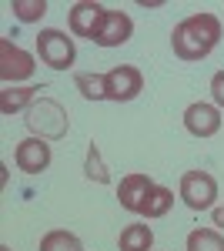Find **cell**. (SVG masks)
Wrapping results in <instances>:
<instances>
[{
  "instance_id": "obj_1",
  "label": "cell",
  "mask_w": 224,
  "mask_h": 251,
  "mask_svg": "<svg viewBox=\"0 0 224 251\" xmlns=\"http://www.w3.org/2000/svg\"><path fill=\"white\" fill-rule=\"evenodd\" d=\"M221 40V20L214 14H191L171 30V47L181 60H204Z\"/></svg>"
},
{
  "instance_id": "obj_2",
  "label": "cell",
  "mask_w": 224,
  "mask_h": 251,
  "mask_svg": "<svg viewBox=\"0 0 224 251\" xmlns=\"http://www.w3.org/2000/svg\"><path fill=\"white\" fill-rule=\"evenodd\" d=\"M24 124H27L30 137H40V141H60V137L67 134V127H71V117H67V111H64L60 100H54V97H37V100L27 107Z\"/></svg>"
},
{
  "instance_id": "obj_3",
  "label": "cell",
  "mask_w": 224,
  "mask_h": 251,
  "mask_svg": "<svg viewBox=\"0 0 224 251\" xmlns=\"http://www.w3.org/2000/svg\"><path fill=\"white\" fill-rule=\"evenodd\" d=\"M37 57L50 67V71H67L74 67V57H77V47H74V37H67L64 30L57 27H47L37 34Z\"/></svg>"
},
{
  "instance_id": "obj_4",
  "label": "cell",
  "mask_w": 224,
  "mask_h": 251,
  "mask_svg": "<svg viewBox=\"0 0 224 251\" xmlns=\"http://www.w3.org/2000/svg\"><path fill=\"white\" fill-rule=\"evenodd\" d=\"M181 201L191 211H211L218 201V181L207 171H184L181 174Z\"/></svg>"
},
{
  "instance_id": "obj_5",
  "label": "cell",
  "mask_w": 224,
  "mask_h": 251,
  "mask_svg": "<svg viewBox=\"0 0 224 251\" xmlns=\"http://www.w3.org/2000/svg\"><path fill=\"white\" fill-rule=\"evenodd\" d=\"M104 80H107V100H114V104H127V100H134V97L144 91V74L134 64H117V67H111L104 74Z\"/></svg>"
},
{
  "instance_id": "obj_6",
  "label": "cell",
  "mask_w": 224,
  "mask_h": 251,
  "mask_svg": "<svg viewBox=\"0 0 224 251\" xmlns=\"http://www.w3.org/2000/svg\"><path fill=\"white\" fill-rule=\"evenodd\" d=\"M34 71H37V64L27 50H20L10 37H0V77L7 87L17 84V80L34 77Z\"/></svg>"
},
{
  "instance_id": "obj_7",
  "label": "cell",
  "mask_w": 224,
  "mask_h": 251,
  "mask_svg": "<svg viewBox=\"0 0 224 251\" xmlns=\"http://www.w3.org/2000/svg\"><path fill=\"white\" fill-rule=\"evenodd\" d=\"M104 20H107V10H104L100 3H94V0H80V3L71 7L67 24H71V34H74V37H87V40L97 44L100 30H104Z\"/></svg>"
},
{
  "instance_id": "obj_8",
  "label": "cell",
  "mask_w": 224,
  "mask_h": 251,
  "mask_svg": "<svg viewBox=\"0 0 224 251\" xmlns=\"http://www.w3.org/2000/svg\"><path fill=\"white\" fill-rule=\"evenodd\" d=\"M150 191H154V181H150L144 171H134L127 177H121V184H117V201H121V208L131 214H141L144 211V204H148Z\"/></svg>"
},
{
  "instance_id": "obj_9",
  "label": "cell",
  "mask_w": 224,
  "mask_h": 251,
  "mask_svg": "<svg viewBox=\"0 0 224 251\" xmlns=\"http://www.w3.org/2000/svg\"><path fill=\"white\" fill-rule=\"evenodd\" d=\"M14 161H17V168L24 174H40L50 168V141H40V137H24L17 144V151H14Z\"/></svg>"
},
{
  "instance_id": "obj_10",
  "label": "cell",
  "mask_w": 224,
  "mask_h": 251,
  "mask_svg": "<svg viewBox=\"0 0 224 251\" xmlns=\"http://www.w3.org/2000/svg\"><path fill=\"white\" fill-rule=\"evenodd\" d=\"M184 127H187V134H194V137H214L221 131V111L214 104H207V100H194L184 111Z\"/></svg>"
},
{
  "instance_id": "obj_11",
  "label": "cell",
  "mask_w": 224,
  "mask_h": 251,
  "mask_svg": "<svg viewBox=\"0 0 224 251\" xmlns=\"http://www.w3.org/2000/svg\"><path fill=\"white\" fill-rule=\"evenodd\" d=\"M131 34H134V20L124 10H107V20H104V30H100L97 44L100 47H121V44L131 40Z\"/></svg>"
},
{
  "instance_id": "obj_12",
  "label": "cell",
  "mask_w": 224,
  "mask_h": 251,
  "mask_svg": "<svg viewBox=\"0 0 224 251\" xmlns=\"http://www.w3.org/2000/svg\"><path fill=\"white\" fill-rule=\"evenodd\" d=\"M37 91H44V87H17V84L3 87L0 91V111L3 114H17L24 107H30L37 100Z\"/></svg>"
},
{
  "instance_id": "obj_13",
  "label": "cell",
  "mask_w": 224,
  "mask_h": 251,
  "mask_svg": "<svg viewBox=\"0 0 224 251\" xmlns=\"http://www.w3.org/2000/svg\"><path fill=\"white\" fill-rule=\"evenodd\" d=\"M154 245V231H150V225H127L121 238H117V248L121 251H150Z\"/></svg>"
},
{
  "instance_id": "obj_14",
  "label": "cell",
  "mask_w": 224,
  "mask_h": 251,
  "mask_svg": "<svg viewBox=\"0 0 224 251\" xmlns=\"http://www.w3.org/2000/svg\"><path fill=\"white\" fill-rule=\"evenodd\" d=\"M74 87L80 91L84 100H107V80H104V74L80 71V74H74Z\"/></svg>"
},
{
  "instance_id": "obj_15",
  "label": "cell",
  "mask_w": 224,
  "mask_h": 251,
  "mask_svg": "<svg viewBox=\"0 0 224 251\" xmlns=\"http://www.w3.org/2000/svg\"><path fill=\"white\" fill-rule=\"evenodd\" d=\"M37 251H84L80 238L74 231H64V228H54L40 238V248Z\"/></svg>"
},
{
  "instance_id": "obj_16",
  "label": "cell",
  "mask_w": 224,
  "mask_h": 251,
  "mask_svg": "<svg viewBox=\"0 0 224 251\" xmlns=\"http://www.w3.org/2000/svg\"><path fill=\"white\" fill-rule=\"evenodd\" d=\"M171 204H174V191L164 188V184H154V191H150V198H148V204H144V211H141V218H148V221L164 218V214L171 211Z\"/></svg>"
},
{
  "instance_id": "obj_17",
  "label": "cell",
  "mask_w": 224,
  "mask_h": 251,
  "mask_svg": "<svg viewBox=\"0 0 224 251\" xmlns=\"http://www.w3.org/2000/svg\"><path fill=\"white\" fill-rule=\"evenodd\" d=\"M187 251H224V234L218 228H194L187 234Z\"/></svg>"
},
{
  "instance_id": "obj_18",
  "label": "cell",
  "mask_w": 224,
  "mask_h": 251,
  "mask_svg": "<svg viewBox=\"0 0 224 251\" xmlns=\"http://www.w3.org/2000/svg\"><path fill=\"white\" fill-rule=\"evenodd\" d=\"M84 174L97 181V184H111V171H107V164H104V157H100V148L91 144L87 148V161H84Z\"/></svg>"
},
{
  "instance_id": "obj_19",
  "label": "cell",
  "mask_w": 224,
  "mask_h": 251,
  "mask_svg": "<svg viewBox=\"0 0 224 251\" xmlns=\"http://www.w3.org/2000/svg\"><path fill=\"white\" fill-rule=\"evenodd\" d=\"M10 10H14V17H17L20 24H37V20L47 14V0H14Z\"/></svg>"
},
{
  "instance_id": "obj_20",
  "label": "cell",
  "mask_w": 224,
  "mask_h": 251,
  "mask_svg": "<svg viewBox=\"0 0 224 251\" xmlns=\"http://www.w3.org/2000/svg\"><path fill=\"white\" fill-rule=\"evenodd\" d=\"M211 97H214V107H224V71L211 77Z\"/></svg>"
},
{
  "instance_id": "obj_21",
  "label": "cell",
  "mask_w": 224,
  "mask_h": 251,
  "mask_svg": "<svg viewBox=\"0 0 224 251\" xmlns=\"http://www.w3.org/2000/svg\"><path fill=\"white\" fill-rule=\"evenodd\" d=\"M211 225H214L218 231H224V201H221V204H214V208H211Z\"/></svg>"
}]
</instances>
